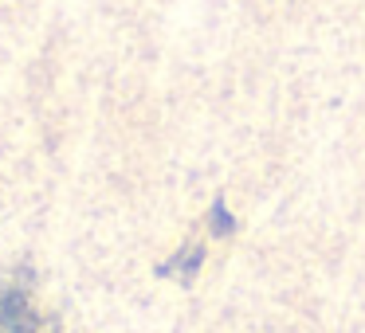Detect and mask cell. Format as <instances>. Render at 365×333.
<instances>
[{"label":"cell","instance_id":"6da1fadb","mask_svg":"<svg viewBox=\"0 0 365 333\" xmlns=\"http://www.w3.org/2000/svg\"><path fill=\"white\" fill-rule=\"evenodd\" d=\"M0 333H51V317L40 310L28 275L0 278Z\"/></svg>","mask_w":365,"mask_h":333}]
</instances>
